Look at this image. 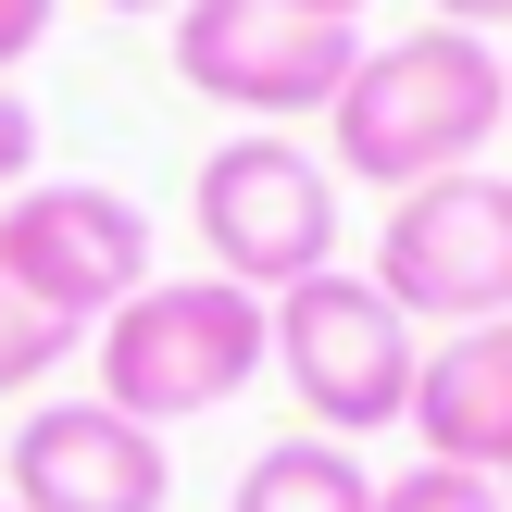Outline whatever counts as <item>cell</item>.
Returning a JSON list of instances; mask_svg holds the SVG:
<instances>
[{"instance_id": "9a60e30c", "label": "cell", "mask_w": 512, "mask_h": 512, "mask_svg": "<svg viewBox=\"0 0 512 512\" xmlns=\"http://www.w3.org/2000/svg\"><path fill=\"white\" fill-rule=\"evenodd\" d=\"M425 25H463V38H488V25H512V0H425Z\"/></svg>"}, {"instance_id": "7c38bea8", "label": "cell", "mask_w": 512, "mask_h": 512, "mask_svg": "<svg viewBox=\"0 0 512 512\" xmlns=\"http://www.w3.org/2000/svg\"><path fill=\"white\" fill-rule=\"evenodd\" d=\"M375 512H512L488 475H450V463H413V475H375Z\"/></svg>"}, {"instance_id": "8fae6325", "label": "cell", "mask_w": 512, "mask_h": 512, "mask_svg": "<svg viewBox=\"0 0 512 512\" xmlns=\"http://www.w3.org/2000/svg\"><path fill=\"white\" fill-rule=\"evenodd\" d=\"M63 350H75V338H63V325H50L25 288H13V275H0V400H13V388H38V375H63Z\"/></svg>"}, {"instance_id": "2e32d148", "label": "cell", "mask_w": 512, "mask_h": 512, "mask_svg": "<svg viewBox=\"0 0 512 512\" xmlns=\"http://www.w3.org/2000/svg\"><path fill=\"white\" fill-rule=\"evenodd\" d=\"M100 13H188V0H100Z\"/></svg>"}, {"instance_id": "ffe728a7", "label": "cell", "mask_w": 512, "mask_h": 512, "mask_svg": "<svg viewBox=\"0 0 512 512\" xmlns=\"http://www.w3.org/2000/svg\"><path fill=\"white\" fill-rule=\"evenodd\" d=\"M500 500H512V488H500Z\"/></svg>"}, {"instance_id": "e0dca14e", "label": "cell", "mask_w": 512, "mask_h": 512, "mask_svg": "<svg viewBox=\"0 0 512 512\" xmlns=\"http://www.w3.org/2000/svg\"><path fill=\"white\" fill-rule=\"evenodd\" d=\"M300 13H338V25H363V0H300Z\"/></svg>"}, {"instance_id": "8992f818", "label": "cell", "mask_w": 512, "mask_h": 512, "mask_svg": "<svg viewBox=\"0 0 512 512\" xmlns=\"http://www.w3.org/2000/svg\"><path fill=\"white\" fill-rule=\"evenodd\" d=\"M363 63V25L300 13V0H188L175 13V75H188L213 113L238 125H300L350 88Z\"/></svg>"}, {"instance_id": "ac0fdd59", "label": "cell", "mask_w": 512, "mask_h": 512, "mask_svg": "<svg viewBox=\"0 0 512 512\" xmlns=\"http://www.w3.org/2000/svg\"><path fill=\"white\" fill-rule=\"evenodd\" d=\"M500 138H512V50H500Z\"/></svg>"}, {"instance_id": "52a82bcc", "label": "cell", "mask_w": 512, "mask_h": 512, "mask_svg": "<svg viewBox=\"0 0 512 512\" xmlns=\"http://www.w3.org/2000/svg\"><path fill=\"white\" fill-rule=\"evenodd\" d=\"M0 275H13L63 338H100V325L150 288V213L125 188H100V175L13 188L0 200Z\"/></svg>"}, {"instance_id": "4fadbf2b", "label": "cell", "mask_w": 512, "mask_h": 512, "mask_svg": "<svg viewBox=\"0 0 512 512\" xmlns=\"http://www.w3.org/2000/svg\"><path fill=\"white\" fill-rule=\"evenodd\" d=\"M13 188H38V100L0 88V200H13Z\"/></svg>"}, {"instance_id": "3957f363", "label": "cell", "mask_w": 512, "mask_h": 512, "mask_svg": "<svg viewBox=\"0 0 512 512\" xmlns=\"http://www.w3.org/2000/svg\"><path fill=\"white\" fill-rule=\"evenodd\" d=\"M100 388L88 400H113L125 425H188V413H225V400L263 375V300L250 288H225V275H150L138 300H125L113 325H100Z\"/></svg>"}, {"instance_id": "6da1fadb", "label": "cell", "mask_w": 512, "mask_h": 512, "mask_svg": "<svg viewBox=\"0 0 512 512\" xmlns=\"http://www.w3.org/2000/svg\"><path fill=\"white\" fill-rule=\"evenodd\" d=\"M500 138V50L463 25H413V38H375L350 63V88L325 100V163L363 175V188H425V175H463Z\"/></svg>"}, {"instance_id": "ba28073f", "label": "cell", "mask_w": 512, "mask_h": 512, "mask_svg": "<svg viewBox=\"0 0 512 512\" xmlns=\"http://www.w3.org/2000/svg\"><path fill=\"white\" fill-rule=\"evenodd\" d=\"M0 488H13V512H163L175 463L113 400H38L0 450Z\"/></svg>"}, {"instance_id": "5b68a950", "label": "cell", "mask_w": 512, "mask_h": 512, "mask_svg": "<svg viewBox=\"0 0 512 512\" xmlns=\"http://www.w3.org/2000/svg\"><path fill=\"white\" fill-rule=\"evenodd\" d=\"M375 288L438 338L450 325H500L512 313V175L463 163V175L400 188L388 225H375Z\"/></svg>"}, {"instance_id": "9c48e42d", "label": "cell", "mask_w": 512, "mask_h": 512, "mask_svg": "<svg viewBox=\"0 0 512 512\" xmlns=\"http://www.w3.org/2000/svg\"><path fill=\"white\" fill-rule=\"evenodd\" d=\"M400 425L425 438V463L512 488V313L425 338V375H413V413H400Z\"/></svg>"}, {"instance_id": "d6986e66", "label": "cell", "mask_w": 512, "mask_h": 512, "mask_svg": "<svg viewBox=\"0 0 512 512\" xmlns=\"http://www.w3.org/2000/svg\"><path fill=\"white\" fill-rule=\"evenodd\" d=\"M0 512H13V500H0Z\"/></svg>"}, {"instance_id": "277c9868", "label": "cell", "mask_w": 512, "mask_h": 512, "mask_svg": "<svg viewBox=\"0 0 512 512\" xmlns=\"http://www.w3.org/2000/svg\"><path fill=\"white\" fill-rule=\"evenodd\" d=\"M188 225H200V250H213L225 288L275 300V288H300V275L338 263V163L300 150L288 125H238L225 150H200Z\"/></svg>"}, {"instance_id": "30bf717a", "label": "cell", "mask_w": 512, "mask_h": 512, "mask_svg": "<svg viewBox=\"0 0 512 512\" xmlns=\"http://www.w3.org/2000/svg\"><path fill=\"white\" fill-rule=\"evenodd\" d=\"M225 512H375V475H363V450H338V438L300 425V438H275V450L238 463Z\"/></svg>"}, {"instance_id": "7a4b0ae2", "label": "cell", "mask_w": 512, "mask_h": 512, "mask_svg": "<svg viewBox=\"0 0 512 512\" xmlns=\"http://www.w3.org/2000/svg\"><path fill=\"white\" fill-rule=\"evenodd\" d=\"M263 338H275L288 400L313 413V438L363 450V438H388V425L413 413L425 338H413V313H400L375 275L325 263V275H300V288H275V300H263Z\"/></svg>"}, {"instance_id": "5bb4252c", "label": "cell", "mask_w": 512, "mask_h": 512, "mask_svg": "<svg viewBox=\"0 0 512 512\" xmlns=\"http://www.w3.org/2000/svg\"><path fill=\"white\" fill-rule=\"evenodd\" d=\"M50 13H63V0H0V88H13V63H38Z\"/></svg>"}]
</instances>
